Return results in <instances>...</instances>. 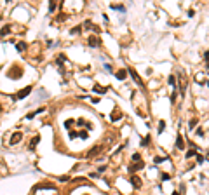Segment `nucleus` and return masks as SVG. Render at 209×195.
Here are the masks:
<instances>
[{
    "label": "nucleus",
    "instance_id": "obj_1",
    "mask_svg": "<svg viewBox=\"0 0 209 195\" xmlns=\"http://www.w3.org/2000/svg\"><path fill=\"white\" fill-rule=\"evenodd\" d=\"M178 80H180V94L183 98L185 92H186V75L183 72H178Z\"/></svg>",
    "mask_w": 209,
    "mask_h": 195
},
{
    "label": "nucleus",
    "instance_id": "obj_2",
    "mask_svg": "<svg viewBox=\"0 0 209 195\" xmlns=\"http://www.w3.org/2000/svg\"><path fill=\"white\" fill-rule=\"evenodd\" d=\"M127 73H129V75H131V77L134 78V82H136V84L139 85L141 89H145V82H143V78H141V77L138 75V72H136L134 68H129V70H127Z\"/></svg>",
    "mask_w": 209,
    "mask_h": 195
},
{
    "label": "nucleus",
    "instance_id": "obj_3",
    "mask_svg": "<svg viewBox=\"0 0 209 195\" xmlns=\"http://www.w3.org/2000/svg\"><path fill=\"white\" fill-rule=\"evenodd\" d=\"M31 89H33L31 85H26V87H25V89H21V91L16 94V96H12V99H25V98H26V96L31 92Z\"/></svg>",
    "mask_w": 209,
    "mask_h": 195
},
{
    "label": "nucleus",
    "instance_id": "obj_4",
    "mask_svg": "<svg viewBox=\"0 0 209 195\" xmlns=\"http://www.w3.org/2000/svg\"><path fill=\"white\" fill-rule=\"evenodd\" d=\"M101 151H103V145H96L94 148H91V150L87 151V155H86V157H87V159H94L96 155H99V153H101Z\"/></svg>",
    "mask_w": 209,
    "mask_h": 195
},
{
    "label": "nucleus",
    "instance_id": "obj_5",
    "mask_svg": "<svg viewBox=\"0 0 209 195\" xmlns=\"http://www.w3.org/2000/svg\"><path fill=\"white\" fill-rule=\"evenodd\" d=\"M21 139H23V133L17 131V133H14V134L11 136V141H9V143H11V145H17Z\"/></svg>",
    "mask_w": 209,
    "mask_h": 195
},
{
    "label": "nucleus",
    "instance_id": "obj_6",
    "mask_svg": "<svg viewBox=\"0 0 209 195\" xmlns=\"http://www.w3.org/2000/svg\"><path fill=\"white\" fill-rule=\"evenodd\" d=\"M131 185H133V188H136V190H138V188H141V185H143V183H141V180H139L136 174H131Z\"/></svg>",
    "mask_w": 209,
    "mask_h": 195
},
{
    "label": "nucleus",
    "instance_id": "obj_7",
    "mask_svg": "<svg viewBox=\"0 0 209 195\" xmlns=\"http://www.w3.org/2000/svg\"><path fill=\"white\" fill-rule=\"evenodd\" d=\"M139 169H143V162H134L129 166V171H131V174H134V172H138Z\"/></svg>",
    "mask_w": 209,
    "mask_h": 195
},
{
    "label": "nucleus",
    "instance_id": "obj_8",
    "mask_svg": "<svg viewBox=\"0 0 209 195\" xmlns=\"http://www.w3.org/2000/svg\"><path fill=\"white\" fill-rule=\"evenodd\" d=\"M87 44H89L91 47H99V44H101V40H99L98 37H89V40H87Z\"/></svg>",
    "mask_w": 209,
    "mask_h": 195
},
{
    "label": "nucleus",
    "instance_id": "obj_9",
    "mask_svg": "<svg viewBox=\"0 0 209 195\" xmlns=\"http://www.w3.org/2000/svg\"><path fill=\"white\" fill-rule=\"evenodd\" d=\"M38 141H40V136L37 134V136H33L31 138V141H30V145H28V150H35V146L38 145Z\"/></svg>",
    "mask_w": 209,
    "mask_h": 195
},
{
    "label": "nucleus",
    "instance_id": "obj_10",
    "mask_svg": "<svg viewBox=\"0 0 209 195\" xmlns=\"http://www.w3.org/2000/svg\"><path fill=\"white\" fill-rule=\"evenodd\" d=\"M127 75H129L127 70H119V72L115 73V77H117L119 80H125V78H127Z\"/></svg>",
    "mask_w": 209,
    "mask_h": 195
},
{
    "label": "nucleus",
    "instance_id": "obj_11",
    "mask_svg": "<svg viewBox=\"0 0 209 195\" xmlns=\"http://www.w3.org/2000/svg\"><path fill=\"white\" fill-rule=\"evenodd\" d=\"M119 119H122V112H120V110H113V113H112L110 120H112V122H117Z\"/></svg>",
    "mask_w": 209,
    "mask_h": 195
},
{
    "label": "nucleus",
    "instance_id": "obj_12",
    "mask_svg": "<svg viewBox=\"0 0 209 195\" xmlns=\"http://www.w3.org/2000/svg\"><path fill=\"white\" fill-rule=\"evenodd\" d=\"M176 148L178 150H183L185 148V141H183V136L181 134H178V138H176Z\"/></svg>",
    "mask_w": 209,
    "mask_h": 195
},
{
    "label": "nucleus",
    "instance_id": "obj_13",
    "mask_svg": "<svg viewBox=\"0 0 209 195\" xmlns=\"http://www.w3.org/2000/svg\"><path fill=\"white\" fill-rule=\"evenodd\" d=\"M84 26H86V28H91V30H92V31H96V33H99V31H101V30H99L94 23H91V21H86V23H84Z\"/></svg>",
    "mask_w": 209,
    "mask_h": 195
},
{
    "label": "nucleus",
    "instance_id": "obj_14",
    "mask_svg": "<svg viewBox=\"0 0 209 195\" xmlns=\"http://www.w3.org/2000/svg\"><path fill=\"white\" fill-rule=\"evenodd\" d=\"M11 33V25H5V26H2V30H0V38H4L5 35H9Z\"/></svg>",
    "mask_w": 209,
    "mask_h": 195
},
{
    "label": "nucleus",
    "instance_id": "obj_15",
    "mask_svg": "<svg viewBox=\"0 0 209 195\" xmlns=\"http://www.w3.org/2000/svg\"><path fill=\"white\" fill-rule=\"evenodd\" d=\"M92 91H94V92H98V94H104L108 89H107V87H101V85H98V84H96L94 87H92Z\"/></svg>",
    "mask_w": 209,
    "mask_h": 195
},
{
    "label": "nucleus",
    "instance_id": "obj_16",
    "mask_svg": "<svg viewBox=\"0 0 209 195\" xmlns=\"http://www.w3.org/2000/svg\"><path fill=\"white\" fill-rule=\"evenodd\" d=\"M65 61H66V56H65V54H58V56H56V63H58V66H61V64L65 63Z\"/></svg>",
    "mask_w": 209,
    "mask_h": 195
},
{
    "label": "nucleus",
    "instance_id": "obj_17",
    "mask_svg": "<svg viewBox=\"0 0 209 195\" xmlns=\"http://www.w3.org/2000/svg\"><path fill=\"white\" fill-rule=\"evenodd\" d=\"M167 84H169V85H173V87L176 89V77H174L173 73H171L169 77H167Z\"/></svg>",
    "mask_w": 209,
    "mask_h": 195
},
{
    "label": "nucleus",
    "instance_id": "obj_18",
    "mask_svg": "<svg viewBox=\"0 0 209 195\" xmlns=\"http://www.w3.org/2000/svg\"><path fill=\"white\" fill-rule=\"evenodd\" d=\"M197 124H199V119H197V117L190 119V122H188V129H190V131H192V129H194V127H195Z\"/></svg>",
    "mask_w": 209,
    "mask_h": 195
},
{
    "label": "nucleus",
    "instance_id": "obj_19",
    "mask_svg": "<svg viewBox=\"0 0 209 195\" xmlns=\"http://www.w3.org/2000/svg\"><path fill=\"white\" fill-rule=\"evenodd\" d=\"M16 49H17L19 52H25V51H26V44H25V42H17V44H16Z\"/></svg>",
    "mask_w": 209,
    "mask_h": 195
},
{
    "label": "nucleus",
    "instance_id": "obj_20",
    "mask_svg": "<svg viewBox=\"0 0 209 195\" xmlns=\"http://www.w3.org/2000/svg\"><path fill=\"white\" fill-rule=\"evenodd\" d=\"M195 155H197V150H195V148H190V150L186 151L185 157H186V159H192V157H195Z\"/></svg>",
    "mask_w": 209,
    "mask_h": 195
},
{
    "label": "nucleus",
    "instance_id": "obj_21",
    "mask_svg": "<svg viewBox=\"0 0 209 195\" xmlns=\"http://www.w3.org/2000/svg\"><path fill=\"white\" fill-rule=\"evenodd\" d=\"M157 131H159V134L165 131V120H159V127H157Z\"/></svg>",
    "mask_w": 209,
    "mask_h": 195
},
{
    "label": "nucleus",
    "instance_id": "obj_22",
    "mask_svg": "<svg viewBox=\"0 0 209 195\" xmlns=\"http://www.w3.org/2000/svg\"><path fill=\"white\" fill-rule=\"evenodd\" d=\"M150 139H152V138H150L148 134H146V138H143V139H141V146H148V143H150Z\"/></svg>",
    "mask_w": 209,
    "mask_h": 195
},
{
    "label": "nucleus",
    "instance_id": "obj_23",
    "mask_svg": "<svg viewBox=\"0 0 209 195\" xmlns=\"http://www.w3.org/2000/svg\"><path fill=\"white\" fill-rule=\"evenodd\" d=\"M112 9H113V11H120V12H124V11H125V7H124V5H117V4H112Z\"/></svg>",
    "mask_w": 209,
    "mask_h": 195
},
{
    "label": "nucleus",
    "instance_id": "obj_24",
    "mask_svg": "<svg viewBox=\"0 0 209 195\" xmlns=\"http://www.w3.org/2000/svg\"><path fill=\"white\" fill-rule=\"evenodd\" d=\"M133 162H141V153H133Z\"/></svg>",
    "mask_w": 209,
    "mask_h": 195
},
{
    "label": "nucleus",
    "instance_id": "obj_25",
    "mask_svg": "<svg viewBox=\"0 0 209 195\" xmlns=\"http://www.w3.org/2000/svg\"><path fill=\"white\" fill-rule=\"evenodd\" d=\"M167 159H169V157H155L153 162H155V164H160V162H164V160H167Z\"/></svg>",
    "mask_w": 209,
    "mask_h": 195
},
{
    "label": "nucleus",
    "instance_id": "obj_26",
    "mask_svg": "<svg viewBox=\"0 0 209 195\" xmlns=\"http://www.w3.org/2000/svg\"><path fill=\"white\" fill-rule=\"evenodd\" d=\"M56 7H58V4H56V2H49V12H54V11H56Z\"/></svg>",
    "mask_w": 209,
    "mask_h": 195
},
{
    "label": "nucleus",
    "instance_id": "obj_27",
    "mask_svg": "<svg viewBox=\"0 0 209 195\" xmlns=\"http://www.w3.org/2000/svg\"><path fill=\"white\" fill-rule=\"evenodd\" d=\"M160 180H162V181H167V180H171V176L167 174V172H162V174H160Z\"/></svg>",
    "mask_w": 209,
    "mask_h": 195
},
{
    "label": "nucleus",
    "instance_id": "obj_28",
    "mask_svg": "<svg viewBox=\"0 0 209 195\" xmlns=\"http://www.w3.org/2000/svg\"><path fill=\"white\" fill-rule=\"evenodd\" d=\"M176 98H178V92H176V89H174V91H173V94H171V103H173V105L176 103Z\"/></svg>",
    "mask_w": 209,
    "mask_h": 195
},
{
    "label": "nucleus",
    "instance_id": "obj_29",
    "mask_svg": "<svg viewBox=\"0 0 209 195\" xmlns=\"http://www.w3.org/2000/svg\"><path fill=\"white\" fill-rule=\"evenodd\" d=\"M73 124H75V120H73V119H68V120L65 122V127H66V129H70V125H73Z\"/></svg>",
    "mask_w": 209,
    "mask_h": 195
},
{
    "label": "nucleus",
    "instance_id": "obj_30",
    "mask_svg": "<svg viewBox=\"0 0 209 195\" xmlns=\"http://www.w3.org/2000/svg\"><path fill=\"white\" fill-rule=\"evenodd\" d=\"M70 33H72V35H75V33H80V26H73V28L70 30Z\"/></svg>",
    "mask_w": 209,
    "mask_h": 195
},
{
    "label": "nucleus",
    "instance_id": "obj_31",
    "mask_svg": "<svg viewBox=\"0 0 209 195\" xmlns=\"http://www.w3.org/2000/svg\"><path fill=\"white\" fill-rule=\"evenodd\" d=\"M77 136H78V133H77V131H70V134H68V138H70V139H75Z\"/></svg>",
    "mask_w": 209,
    "mask_h": 195
},
{
    "label": "nucleus",
    "instance_id": "obj_32",
    "mask_svg": "<svg viewBox=\"0 0 209 195\" xmlns=\"http://www.w3.org/2000/svg\"><path fill=\"white\" fill-rule=\"evenodd\" d=\"M104 171H107V166H101V167H98V174H103Z\"/></svg>",
    "mask_w": 209,
    "mask_h": 195
},
{
    "label": "nucleus",
    "instance_id": "obj_33",
    "mask_svg": "<svg viewBox=\"0 0 209 195\" xmlns=\"http://www.w3.org/2000/svg\"><path fill=\"white\" fill-rule=\"evenodd\" d=\"M195 157H197V162H199V164H202V162H204V155H200V153H197Z\"/></svg>",
    "mask_w": 209,
    "mask_h": 195
},
{
    "label": "nucleus",
    "instance_id": "obj_34",
    "mask_svg": "<svg viewBox=\"0 0 209 195\" xmlns=\"http://www.w3.org/2000/svg\"><path fill=\"white\" fill-rule=\"evenodd\" d=\"M78 138H82V139H87V133H86V131H82V133H78Z\"/></svg>",
    "mask_w": 209,
    "mask_h": 195
},
{
    "label": "nucleus",
    "instance_id": "obj_35",
    "mask_svg": "<svg viewBox=\"0 0 209 195\" xmlns=\"http://www.w3.org/2000/svg\"><path fill=\"white\" fill-rule=\"evenodd\" d=\"M35 115H37V112H30V113L26 115V119H28V120H31V119H33Z\"/></svg>",
    "mask_w": 209,
    "mask_h": 195
},
{
    "label": "nucleus",
    "instance_id": "obj_36",
    "mask_svg": "<svg viewBox=\"0 0 209 195\" xmlns=\"http://www.w3.org/2000/svg\"><path fill=\"white\" fill-rule=\"evenodd\" d=\"M77 125H86V120H84V119H78V120H77Z\"/></svg>",
    "mask_w": 209,
    "mask_h": 195
},
{
    "label": "nucleus",
    "instance_id": "obj_37",
    "mask_svg": "<svg viewBox=\"0 0 209 195\" xmlns=\"http://www.w3.org/2000/svg\"><path fill=\"white\" fill-rule=\"evenodd\" d=\"M91 101H92V103H94V105H98V103H99V101H101V99H99V98H91Z\"/></svg>",
    "mask_w": 209,
    "mask_h": 195
},
{
    "label": "nucleus",
    "instance_id": "obj_38",
    "mask_svg": "<svg viewBox=\"0 0 209 195\" xmlns=\"http://www.w3.org/2000/svg\"><path fill=\"white\" fill-rule=\"evenodd\" d=\"M204 61H209V51L204 52Z\"/></svg>",
    "mask_w": 209,
    "mask_h": 195
},
{
    "label": "nucleus",
    "instance_id": "obj_39",
    "mask_svg": "<svg viewBox=\"0 0 209 195\" xmlns=\"http://www.w3.org/2000/svg\"><path fill=\"white\" fill-rule=\"evenodd\" d=\"M197 136H204V131H202V129H197Z\"/></svg>",
    "mask_w": 209,
    "mask_h": 195
},
{
    "label": "nucleus",
    "instance_id": "obj_40",
    "mask_svg": "<svg viewBox=\"0 0 209 195\" xmlns=\"http://www.w3.org/2000/svg\"><path fill=\"white\" fill-rule=\"evenodd\" d=\"M68 180H70L68 176H61V178H59V181H68Z\"/></svg>",
    "mask_w": 209,
    "mask_h": 195
},
{
    "label": "nucleus",
    "instance_id": "obj_41",
    "mask_svg": "<svg viewBox=\"0 0 209 195\" xmlns=\"http://www.w3.org/2000/svg\"><path fill=\"white\" fill-rule=\"evenodd\" d=\"M206 68H207V70H209V61H206Z\"/></svg>",
    "mask_w": 209,
    "mask_h": 195
},
{
    "label": "nucleus",
    "instance_id": "obj_42",
    "mask_svg": "<svg viewBox=\"0 0 209 195\" xmlns=\"http://www.w3.org/2000/svg\"><path fill=\"white\" fill-rule=\"evenodd\" d=\"M207 87H209V80H207Z\"/></svg>",
    "mask_w": 209,
    "mask_h": 195
},
{
    "label": "nucleus",
    "instance_id": "obj_43",
    "mask_svg": "<svg viewBox=\"0 0 209 195\" xmlns=\"http://www.w3.org/2000/svg\"><path fill=\"white\" fill-rule=\"evenodd\" d=\"M86 195H87V193H86Z\"/></svg>",
    "mask_w": 209,
    "mask_h": 195
}]
</instances>
